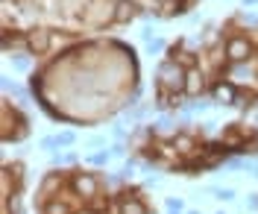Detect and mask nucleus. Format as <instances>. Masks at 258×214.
<instances>
[{
  "instance_id": "1",
  "label": "nucleus",
  "mask_w": 258,
  "mask_h": 214,
  "mask_svg": "<svg viewBox=\"0 0 258 214\" xmlns=\"http://www.w3.org/2000/svg\"><path fill=\"white\" fill-rule=\"evenodd\" d=\"M185 77H188V70H182L179 62H164V65L159 67L161 85H164V88H170L173 94H176V91H185Z\"/></svg>"
},
{
  "instance_id": "2",
  "label": "nucleus",
  "mask_w": 258,
  "mask_h": 214,
  "mask_svg": "<svg viewBox=\"0 0 258 214\" xmlns=\"http://www.w3.org/2000/svg\"><path fill=\"white\" fill-rule=\"evenodd\" d=\"M97 188H100V182H97L94 173H77V176H74V191H77L80 197H94Z\"/></svg>"
},
{
  "instance_id": "3",
  "label": "nucleus",
  "mask_w": 258,
  "mask_h": 214,
  "mask_svg": "<svg viewBox=\"0 0 258 214\" xmlns=\"http://www.w3.org/2000/svg\"><path fill=\"white\" fill-rule=\"evenodd\" d=\"M226 56H229L232 62H243V59L249 56V44H246V38H232V41L226 44Z\"/></svg>"
},
{
  "instance_id": "4",
  "label": "nucleus",
  "mask_w": 258,
  "mask_h": 214,
  "mask_svg": "<svg viewBox=\"0 0 258 214\" xmlns=\"http://www.w3.org/2000/svg\"><path fill=\"white\" fill-rule=\"evenodd\" d=\"M27 44H30V50H35V53H44V50L50 47V33L47 30H32V33L27 35Z\"/></svg>"
},
{
  "instance_id": "5",
  "label": "nucleus",
  "mask_w": 258,
  "mask_h": 214,
  "mask_svg": "<svg viewBox=\"0 0 258 214\" xmlns=\"http://www.w3.org/2000/svg\"><path fill=\"white\" fill-rule=\"evenodd\" d=\"M211 94H214V100H217V103H226V106H235V100H238L235 88H232V85H226V83H217Z\"/></svg>"
},
{
  "instance_id": "6",
  "label": "nucleus",
  "mask_w": 258,
  "mask_h": 214,
  "mask_svg": "<svg viewBox=\"0 0 258 214\" xmlns=\"http://www.w3.org/2000/svg\"><path fill=\"white\" fill-rule=\"evenodd\" d=\"M132 15H135V3H132V0H120V3L114 6V21H117V24L132 21Z\"/></svg>"
},
{
  "instance_id": "7",
  "label": "nucleus",
  "mask_w": 258,
  "mask_h": 214,
  "mask_svg": "<svg viewBox=\"0 0 258 214\" xmlns=\"http://www.w3.org/2000/svg\"><path fill=\"white\" fill-rule=\"evenodd\" d=\"M200 88H203V74L197 67H191L185 77V94H200Z\"/></svg>"
},
{
  "instance_id": "8",
  "label": "nucleus",
  "mask_w": 258,
  "mask_h": 214,
  "mask_svg": "<svg viewBox=\"0 0 258 214\" xmlns=\"http://www.w3.org/2000/svg\"><path fill=\"white\" fill-rule=\"evenodd\" d=\"M173 153H182V156L194 153V138L191 135H176V138H173Z\"/></svg>"
},
{
  "instance_id": "9",
  "label": "nucleus",
  "mask_w": 258,
  "mask_h": 214,
  "mask_svg": "<svg viewBox=\"0 0 258 214\" xmlns=\"http://www.w3.org/2000/svg\"><path fill=\"white\" fill-rule=\"evenodd\" d=\"M120 211H123V214H147V205L141 202V199L126 197V199H123V205H120Z\"/></svg>"
},
{
  "instance_id": "10",
  "label": "nucleus",
  "mask_w": 258,
  "mask_h": 214,
  "mask_svg": "<svg viewBox=\"0 0 258 214\" xmlns=\"http://www.w3.org/2000/svg\"><path fill=\"white\" fill-rule=\"evenodd\" d=\"M44 214H71V211H68V205H64V202H59V199H50L47 205H44Z\"/></svg>"
},
{
  "instance_id": "11",
  "label": "nucleus",
  "mask_w": 258,
  "mask_h": 214,
  "mask_svg": "<svg viewBox=\"0 0 258 214\" xmlns=\"http://www.w3.org/2000/svg\"><path fill=\"white\" fill-rule=\"evenodd\" d=\"M211 194H214L217 199H223V202L235 199V191H232V188H211Z\"/></svg>"
},
{
  "instance_id": "12",
  "label": "nucleus",
  "mask_w": 258,
  "mask_h": 214,
  "mask_svg": "<svg viewBox=\"0 0 258 214\" xmlns=\"http://www.w3.org/2000/svg\"><path fill=\"white\" fill-rule=\"evenodd\" d=\"M68 144H74V132H62L59 135V147H68Z\"/></svg>"
},
{
  "instance_id": "13",
  "label": "nucleus",
  "mask_w": 258,
  "mask_h": 214,
  "mask_svg": "<svg viewBox=\"0 0 258 214\" xmlns=\"http://www.w3.org/2000/svg\"><path fill=\"white\" fill-rule=\"evenodd\" d=\"M167 208H170V211H182V199L170 197V199H167Z\"/></svg>"
},
{
  "instance_id": "14",
  "label": "nucleus",
  "mask_w": 258,
  "mask_h": 214,
  "mask_svg": "<svg viewBox=\"0 0 258 214\" xmlns=\"http://www.w3.org/2000/svg\"><path fill=\"white\" fill-rule=\"evenodd\" d=\"M91 162H94V165H106V162H109V153H94Z\"/></svg>"
},
{
  "instance_id": "15",
  "label": "nucleus",
  "mask_w": 258,
  "mask_h": 214,
  "mask_svg": "<svg viewBox=\"0 0 258 214\" xmlns=\"http://www.w3.org/2000/svg\"><path fill=\"white\" fill-rule=\"evenodd\" d=\"M41 147H44V150H53V147H59V138H44V141H41Z\"/></svg>"
},
{
  "instance_id": "16",
  "label": "nucleus",
  "mask_w": 258,
  "mask_h": 214,
  "mask_svg": "<svg viewBox=\"0 0 258 214\" xmlns=\"http://www.w3.org/2000/svg\"><path fill=\"white\" fill-rule=\"evenodd\" d=\"M15 67H21V70H24V67H30V62H27V59H21V56H18V59H15Z\"/></svg>"
},
{
  "instance_id": "17",
  "label": "nucleus",
  "mask_w": 258,
  "mask_h": 214,
  "mask_svg": "<svg viewBox=\"0 0 258 214\" xmlns=\"http://www.w3.org/2000/svg\"><path fill=\"white\" fill-rule=\"evenodd\" d=\"M249 208H258V197H249Z\"/></svg>"
},
{
  "instance_id": "18",
  "label": "nucleus",
  "mask_w": 258,
  "mask_h": 214,
  "mask_svg": "<svg viewBox=\"0 0 258 214\" xmlns=\"http://www.w3.org/2000/svg\"><path fill=\"white\" fill-rule=\"evenodd\" d=\"M74 214H97V211H91V208H82V211H74Z\"/></svg>"
},
{
  "instance_id": "19",
  "label": "nucleus",
  "mask_w": 258,
  "mask_h": 214,
  "mask_svg": "<svg viewBox=\"0 0 258 214\" xmlns=\"http://www.w3.org/2000/svg\"><path fill=\"white\" fill-rule=\"evenodd\" d=\"M243 3H246V6H255L258 0H243Z\"/></svg>"
},
{
  "instance_id": "20",
  "label": "nucleus",
  "mask_w": 258,
  "mask_h": 214,
  "mask_svg": "<svg viewBox=\"0 0 258 214\" xmlns=\"http://www.w3.org/2000/svg\"><path fill=\"white\" fill-rule=\"evenodd\" d=\"M170 214H179V211H170Z\"/></svg>"
},
{
  "instance_id": "21",
  "label": "nucleus",
  "mask_w": 258,
  "mask_h": 214,
  "mask_svg": "<svg viewBox=\"0 0 258 214\" xmlns=\"http://www.w3.org/2000/svg\"><path fill=\"white\" fill-rule=\"evenodd\" d=\"M188 214H197V211H188Z\"/></svg>"
},
{
  "instance_id": "22",
  "label": "nucleus",
  "mask_w": 258,
  "mask_h": 214,
  "mask_svg": "<svg viewBox=\"0 0 258 214\" xmlns=\"http://www.w3.org/2000/svg\"><path fill=\"white\" fill-rule=\"evenodd\" d=\"M220 214H223V211H220Z\"/></svg>"
}]
</instances>
